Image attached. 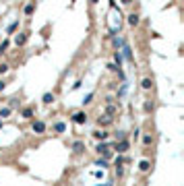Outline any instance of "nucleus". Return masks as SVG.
Segmentation results:
<instances>
[{
	"label": "nucleus",
	"mask_w": 184,
	"mask_h": 186,
	"mask_svg": "<svg viewBox=\"0 0 184 186\" xmlns=\"http://www.w3.org/2000/svg\"><path fill=\"white\" fill-rule=\"evenodd\" d=\"M73 120H75L77 124H85L87 122V114H85V112H77L75 116H73Z\"/></svg>",
	"instance_id": "f257e3e1"
},
{
	"label": "nucleus",
	"mask_w": 184,
	"mask_h": 186,
	"mask_svg": "<svg viewBox=\"0 0 184 186\" xmlns=\"http://www.w3.org/2000/svg\"><path fill=\"white\" fill-rule=\"evenodd\" d=\"M116 112H118V105H114V103H110L108 108H106V116H110V118H112L114 114H116Z\"/></svg>",
	"instance_id": "f03ea898"
},
{
	"label": "nucleus",
	"mask_w": 184,
	"mask_h": 186,
	"mask_svg": "<svg viewBox=\"0 0 184 186\" xmlns=\"http://www.w3.org/2000/svg\"><path fill=\"white\" fill-rule=\"evenodd\" d=\"M25 41H27V33H19L15 37V43H17V46H23Z\"/></svg>",
	"instance_id": "7ed1b4c3"
},
{
	"label": "nucleus",
	"mask_w": 184,
	"mask_h": 186,
	"mask_svg": "<svg viewBox=\"0 0 184 186\" xmlns=\"http://www.w3.org/2000/svg\"><path fill=\"white\" fill-rule=\"evenodd\" d=\"M126 149H128V141H120V143L116 145V151L118 153H124Z\"/></svg>",
	"instance_id": "20e7f679"
},
{
	"label": "nucleus",
	"mask_w": 184,
	"mask_h": 186,
	"mask_svg": "<svg viewBox=\"0 0 184 186\" xmlns=\"http://www.w3.org/2000/svg\"><path fill=\"white\" fill-rule=\"evenodd\" d=\"M33 130L35 132H44L46 130V124L41 122V120H37V122H33Z\"/></svg>",
	"instance_id": "39448f33"
},
{
	"label": "nucleus",
	"mask_w": 184,
	"mask_h": 186,
	"mask_svg": "<svg viewBox=\"0 0 184 186\" xmlns=\"http://www.w3.org/2000/svg\"><path fill=\"white\" fill-rule=\"evenodd\" d=\"M93 137H95L97 141H106V138H108V132L106 130H95L93 132Z\"/></svg>",
	"instance_id": "423d86ee"
},
{
	"label": "nucleus",
	"mask_w": 184,
	"mask_h": 186,
	"mask_svg": "<svg viewBox=\"0 0 184 186\" xmlns=\"http://www.w3.org/2000/svg\"><path fill=\"white\" fill-rule=\"evenodd\" d=\"M41 101H44V103H52V101H54V93H50V91H48V93H44Z\"/></svg>",
	"instance_id": "0eeeda50"
},
{
	"label": "nucleus",
	"mask_w": 184,
	"mask_h": 186,
	"mask_svg": "<svg viewBox=\"0 0 184 186\" xmlns=\"http://www.w3.org/2000/svg\"><path fill=\"white\" fill-rule=\"evenodd\" d=\"M83 149H85V143H81V141H77V143L73 145V151H75V153H81Z\"/></svg>",
	"instance_id": "6e6552de"
},
{
	"label": "nucleus",
	"mask_w": 184,
	"mask_h": 186,
	"mask_svg": "<svg viewBox=\"0 0 184 186\" xmlns=\"http://www.w3.org/2000/svg\"><path fill=\"white\" fill-rule=\"evenodd\" d=\"M110 122H112V118H110V116H102L99 120H97V124H99V126H108Z\"/></svg>",
	"instance_id": "1a4fd4ad"
},
{
	"label": "nucleus",
	"mask_w": 184,
	"mask_h": 186,
	"mask_svg": "<svg viewBox=\"0 0 184 186\" xmlns=\"http://www.w3.org/2000/svg\"><path fill=\"white\" fill-rule=\"evenodd\" d=\"M141 87H143V89H151V87H153V81H151V79H143V81H141Z\"/></svg>",
	"instance_id": "9d476101"
},
{
	"label": "nucleus",
	"mask_w": 184,
	"mask_h": 186,
	"mask_svg": "<svg viewBox=\"0 0 184 186\" xmlns=\"http://www.w3.org/2000/svg\"><path fill=\"white\" fill-rule=\"evenodd\" d=\"M54 130L56 132H64V130H66V124H64V122H56L54 124Z\"/></svg>",
	"instance_id": "9b49d317"
},
{
	"label": "nucleus",
	"mask_w": 184,
	"mask_h": 186,
	"mask_svg": "<svg viewBox=\"0 0 184 186\" xmlns=\"http://www.w3.org/2000/svg\"><path fill=\"white\" fill-rule=\"evenodd\" d=\"M128 23H130V25H139V14H136V13L128 14Z\"/></svg>",
	"instance_id": "f8f14e48"
},
{
	"label": "nucleus",
	"mask_w": 184,
	"mask_h": 186,
	"mask_svg": "<svg viewBox=\"0 0 184 186\" xmlns=\"http://www.w3.org/2000/svg\"><path fill=\"white\" fill-rule=\"evenodd\" d=\"M124 56H126V60H128V62L135 60V58H132V54H130V48L126 46V43H124Z\"/></svg>",
	"instance_id": "ddd939ff"
},
{
	"label": "nucleus",
	"mask_w": 184,
	"mask_h": 186,
	"mask_svg": "<svg viewBox=\"0 0 184 186\" xmlns=\"http://www.w3.org/2000/svg\"><path fill=\"white\" fill-rule=\"evenodd\" d=\"M106 151H108V145H106V143L97 145V153H106Z\"/></svg>",
	"instance_id": "4468645a"
},
{
	"label": "nucleus",
	"mask_w": 184,
	"mask_h": 186,
	"mask_svg": "<svg viewBox=\"0 0 184 186\" xmlns=\"http://www.w3.org/2000/svg\"><path fill=\"white\" fill-rule=\"evenodd\" d=\"M10 116V108H4V110H0V118H8Z\"/></svg>",
	"instance_id": "2eb2a0df"
},
{
	"label": "nucleus",
	"mask_w": 184,
	"mask_h": 186,
	"mask_svg": "<svg viewBox=\"0 0 184 186\" xmlns=\"http://www.w3.org/2000/svg\"><path fill=\"white\" fill-rule=\"evenodd\" d=\"M141 172H147L149 170V161H141V167H139Z\"/></svg>",
	"instance_id": "dca6fc26"
},
{
	"label": "nucleus",
	"mask_w": 184,
	"mask_h": 186,
	"mask_svg": "<svg viewBox=\"0 0 184 186\" xmlns=\"http://www.w3.org/2000/svg\"><path fill=\"white\" fill-rule=\"evenodd\" d=\"M114 58H116V62H118V68H120V62H122V54H120V52H116V54H114Z\"/></svg>",
	"instance_id": "f3484780"
},
{
	"label": "nucleus",
	"mask_w": 184,
	"mask_h": 186,
	"mask_svg": "<svg viewBox=\"0 0 184 186\" xmlns=\"http://www.w3.org/2000/svg\"><path fill=\"white\" fill-rule=\"evenodd\" d=\"M33 116V110H23V118H31Z\"/></svg>",
	"instance_id": "a211bd4d"
},
{
	"label": "nucleus",
	"mask_w": 184,
	"mask_h": 186,
	"mask_svg": "<svg viewBox=\"0 0 184 186\" xmlns=\"http://www.w3.org/2000/svg\"><path fill=\"white\" fill-rule=\"evenodd\" d=\"M17 25H19V23H17V21H15V23H10V25H8V33H13L15 29H17Z\"/></svg>",
	"instance_id": "6ab92c4d"
},
{
	"label": "nucleus",
	"mask_w": 184,
	"mask_h": 186,
	"mask_svg": "<svg viewBox=\"0 0 184 186\" xmlns=\"http://www.w3.org/2000/svg\"><path fill=\"white\" fill-rule=\"evenodd\" d=\"M33 13V4H27V6H25V14H31Z\"/></svg>",
	"instance_id": "aec40b11"
},
{
	"label": "nucleus",
	"mask_w": 184,
	"mask_h": 186,
	"mask_svg": "<svg viewBox=\"0 0 184 186\" xmlns=\"http://www.w3.org/2000/svg\"><path fill=\"white\" fill-rule=\"evenodd\" d=\"M91 99H93V93H89V95L83 99V103H91Z\"/></svg>",
	"instance_id": "412c9836"
},
{
	"label": "nucleus",
	"mask_w": 184,
	"mask_h": 186,
	"mask_svg": "<svg viewBox=\"0 0 184 186\" xmlns=\"http://www.w3.org/2000/svg\"><path fill=\"white\" fill-rule=\"evenodd\" d=\"M6 70H8V66H6V64H0V75H4Z\"/></svg>",
	"instance_id": "4be33fe9"
},
{
	"label": "nucleus",
	"mask_w": 184,
	"mask_h": 186,
	"mask_svg": "<svg viewBox=\"0 0 184 186\" xmlns=\"http://www.w3.org/2000/svg\"><path fill=\"white\" fill-rule=\"evenodd\" d=\"M8 48V41H2V43H0V52H2V50H6Z\"/></svg>",
	"instance_id": "5701e85b"
},
{
	"label": "nucleus",
	"mask_w": 184,
	"mask_h": 186,
	"mask_svg": "<svg viewBox=\"0 0 184 186\" xmlns=\"http://www.w3.org/2000/svg\"><path fill=\"white\" fill-rule=\"evenodd\" d=\"M97 165H102V167H106V165H108V161H106V159H99V161H97Z\"/></svg>",
	"instance_id": "b1692460"
},
{
	"label": "nucleus",
	"mask_w": 184,
	"mask_h": 186,
	"mask_svg": "<svg viewBox=\"0 0 184 186\" xmlns=\"http://www.w3.org/2000/svg\"><path fill=\"white\" fill-rule=\"evenodd\" d=\"M4 87H6V85H4V81H0V91H4Z\"/></svg>",
	"instance_id": "393cba45"
},
{
	"label": "nucleus",
	"mask_w": 184,
	"mask_h": 186,
	"mask_svg": "<svg viewBox=\"0 0 184 186\" xmlns=\"http://www.w3.org/2000/svg\"><path fill=\"white\" fill-rule=\"evenodd\" d=\"M99 186H114V184H99Z\"/></svg>",
	"instance_id": "a878e982"
}]
</instances>
